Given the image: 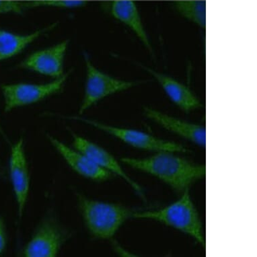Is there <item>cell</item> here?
<instances>
[{
  "label": "cell",
  "instance_id": "3",
  "mask_svg": "<svg viewBox=\"0 0 257 257\" xmlns=\"http://www.w3.org/2000/svg\"><path fill=\"white\" fill-rule=\"evenodd\" d=\"M135 218L151 219L165 223L195 238L205 246V240L202 232V224L199 213L195 208L189 189L184 191L181 198L165 208L157 211H144L134 213Z\"/></svg>",
  "mask_w": 257,
  "mask_h": 257
},
{
  "label": "cell",
  "instance_id": "10",
  "mask_svg": "<svg viewBox=\"0 0 257 257\" xmlns=\"http://www.w3.org/2000/svg\"><path fill=\"white\" fill-rule=\"evenodd\" d=\"M72 135L74 138V146L77 150L88 156L98 167L119 176L126 183L130 184L131 187L144 198V193L141 187L126 175L111 154L97 144L76 134H72Z\"/></svg>",
  "mask_w": 257,
  "mask_h": 257
},
{
  "label": "cell",
  "instance_id": "12",
  "mask_svg": "<svg viewBox=\"0 0 257 257\" xmlns=\"http://www.w3.org/2000/svg\"><path fill=\"white\" fill-rule=\"evenodd\" d=\"M144 112L148 118L157 122L164 128L190 140L197 145L205 147L206 132L203 126L184 121L152 108H144Z\"/></svg>",
  "mask_w": 257,
  "mask_h": 257
},
{
  "label": "cell",
  "instance_id": "13",
  "mask_svg": "<svg viewBox=\"0 0 257 257\" xmlns=\"http://www.w3.org/2000/svg\"><path fill=\"white\" fill-rule=\"evenodd\" d=\"M103 8L118 21L127 26L149 50L151 44L148 39L137 5L134 0H113L104 3Z\"/></svg>",
  "mask_w": 257,
  "mask_h": 257
},
{
  "label": "cell",
  "instance_id": "18",
  "mask_svg": "<svg viewBox=\"0 0 257 257\" xmlns=\"http://www.w3.org/2000/svg\"><path fill=\"white\" fill-rule=\"evenodd\" d=\"M26 9L23 2L15 0H0V15L2 14L15 13L22 15Z\"/></svg>",
  "mask_w": 257,
  "mask_h": 257
},
{
  "label": "cell",
  "instance_id": "2",
  "mask_svg": "<svg viewBox=\"0 0 257 257\" xmlns=\"http://www.w3.org/2000/svg\"><path fill=\"white\" fill-rule=\"evenodd\" d=\"M78 200L87 228L96 238H112L135 213L122 205L93 200L82 195H78Z\"/></svg>",
  "mask_w": 257,
  "mask_h": 257
},
{
  "label": "cell",
  "instance_id": "11",
  "mask_svg": "<svg viewBox=\"0 0 257 257\" xmlns=\"http://www.w3.org/2000/svg\"><path fill=\"white\" fill-rule=\"evenodd\" d=\"M48 138L67 163L79 175L96 181H106L112 177L110 172L98 167L82 152L71 149L66 144L51 136Z\"/></svg>",
  "mask_w": 257,
  "mask_h": 257
},
{
  "label": "cell",
  "instance_id": "9",
  "mask_svg": "<svg viewBox=\"0 0 257 257\" xmlns=\"http://www.w3.org/2000/svg\"><path fill=\"white\" fill-rule=\"evenodd\" d=\"M10 173L19 209V217L23 216L30 189V176L24 150L23 140L12 148Z\"/></svg>",
  "mask_w": 257,
  "mask_h": 257
},
{
  "label": "cell",
  "instance_id": "8",
  "mask_svg": "<svg viewBox=\"0 0 257 257\" xmlns=\"http://www.w3.org/2000/svg\"><path fill=\"white\" fill-rule=\"evenodd\" d=\"M69 40L32 53L19 65V68L33 71L55 79L63 74V61Z\"/></svg>",
  "mask_w": 257,
  "mask_h": 257
},
{
  "label": "cell",
  "instance_id": "17",
  "mask_svg": "<svg viewBox=\"0 0 257 257\" xmlns=\"http://www.w3.org/2000/svg\"><path fill=\"white\" fill-rule=\"evenodd\" d=\"M26 9L39 7H51L61 8V9H73L84 7L87 5V2L84 0H49L39 3H29L23 1Z\"/></svg>",
  "mask_w": 257,
  "mask_h": 257
},
{
  "label": "cell",
  "instance_id": "4",
  "mask_svg": "<svg viewBox=\"0 0 257 257\" xmlns=\"http://www.w3.org/2000/svg\"><path fill=\"white\" fill-rule=\"evenodd\" d=\"M71 72L72 70L68 71L60 78L44 84L19 83L3 85L1 89L5 98V112L11 111L20 106L36 103L60 92Z\"/></svg>",
  "mask_w": 257,
  "mask_h": 257
},
{
  "label": "cell",
  "instance_id": "19",
  "mask_svg": "<svg viewBox=\"0 0 257 257\" xmlns=\"http://www.w3.org/2000/svg\"><path fill=\"white\" fill-rule=\"evenodd\" d=\"M7 246V234H6L5 223L4 219L0 217V254L5 251Z\"/></svg>",
  "mask_w": 257,
  "mask_h": 257
},
{
  "label": "cell",
  "instance_id": "16",
  "mask_svg": "<svg viewBox=\"0 0 257 257\" xmlns=\"http://www.w3.org/2000/svg\"><path fill=\"white\" fill-rule=\"evenodd\" d=\"M174 9L183 17L203 28L206 26L205 0H175Z\"/></svg>",
  "mask_w": 257,
  "mask_h": 257
},
{
  "label": "cell",
  "instance_id": "15",
  "mask_svg": "<svg viewBox=\"0 0 257 257\" xmlns=\"http://www.w3.org/2000/svg\"><path fill=\"white\" fill-rule=\"evenodd\" d=\"M57 23L28 35L16 34L0 29V61L11 58L22 52L41 35L55 29Z\"/></svg>",
  "mask_w": 257,
  "mask_h": 257
},
{
  "label": "cell",
  "instance_id": "7",
  "mask_svg": "<svg viewBox=\"0 0 257 257\" xmlns=\"http://www.w3.org/2000/svg\"><path fill=\"white\" fill-rule=\"evenodd\" d=\"M69 238L53 217H47L39 226L33 238L24 249L27 257H54Z\"/></svg>",
  "mask_w": 257,
  "mask_h": 257
},
{
  "label": "cell",
  "instance_id": "1",
  "mask_svg": "<svg viewBox=\"0 0 257 257\" xmlns=\"http://www.w3.org/2000/svg\"><path fill=\"white\" fill-rule=\"evenodd\" d=\"M121 162L155 176L179 192L189 189L193 182L204 177L206 173L205 166L195 165L169 152H160L143 159L124 157Z\"/></svg>",
  "mask_w": 257,
  "mask_h": 257
},
{
  "label": "cell",
  "instance_id": "6",
  "mask_svg": "<svg viewBox=\"0 0 257 257\" xmlns=\"http://www.w3.org/2000/svg\"><path fill=\"white\" fill-rule=\"evenodd\" d=\"M80 118V120L114 136L132 147L155 152H187V148L173 142L158 139L144 132L132 128L116 127L95 120Z\"/></svg>",
  "mask_w": 257,
  "mask_h": 257
},
{
  "label": "cell",
  "instance_id": "14",
  "mask_svg": "<svg viewBox=\"0 0 257 257\" xmlns=\"http://www.w3.org/2000/svg\"><path fill=\"white\" fill-rule=\"evenodd\" d=\"M163 87L170 99L186 112L202 106L198 98L189 88L171 77L148 69Z\"/></svg>",
  "mask_w": 257,
  "mask_h": 257
},
{
  "label": "cell",
  "instance_id": "5",
  "mask_svg": "<svg viewBox=\"0 0 257 257\" xmlns=\"http://www.w3.org/2000/svg\"><path fill=\"white\" fill-rule=\"evenodd\" d=\"M87 69L86 88L84 99L80 108V113L88 109L91 106L102 98L136 86L138 83L114 78L104 74L93 66L88 55H84Z\"/></svg>",
  "mask_w": 257,
  "mask_h": 257
},
{
  "label": "cell",
  "instance_id": "21",
  "mask_svg": "<svg viewBox=\"0 0 257 257\" xmlns=\"http://www.w3.org/2000/svg\"><path fill=\"white\" fill-rule=\"evenodd\" d=\"M0 132H1V133H3V130H2L1 126H0Z\"/></svg>",
  "mask_w": 257,
  "mask_h": 257
},
{
  "label": "cell",
  "instance_id": "20",
  "mask_svg": "<svg viewBox=\"0 0 257 257\" xmlns=\"http://www.w3.org/2000/svg\"><path fill=\"white\" fill-rule=\"evenodd\" d=\"M49 1V0H25L26 3H43V2Z\"/></svg>",
  "mask_w": 257,
  "mask_h": 257
}]
</instances>
